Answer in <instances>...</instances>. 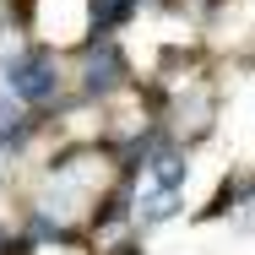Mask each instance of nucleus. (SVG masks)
<instances>
[{"label": "nucleus", "instance_id": "f257e3e1", "mask_svg": "<svg viewBox=\"0 0 255 255\" xmlns=\"http://www.w3.org/2000/svg\"><path fill=\"white\" fill-rule=\"evenodd\" d=\"M5 93H16V103H49L60 93V71H54V54L44 49H27L5 65Z\"/></svg>", "mask_w": 255, "mask_h": 255}, {"label": "nucleus", "instance_id": "39448f33", "mask_svg": "<svg viewBox=\"0 0 255 255\" xmlns=\"http://www.w3.org/2000/svg\"><path fill=\"white\" fill-rule=\"evenodd\" d=\"M0 250H5V228H0Z\"/></svg>", "mask_w": 255, "mask_h": 255}, {"label": "nucleus", "instance_id": "f03ea898", "mask_svg": "<svg viewBox=\"0 0 255 255\" xmlns=\"http://www.w3.org/2000/svg\"><path fill=\"white\" fill-rule=\"evenodd\" d=\"M120 82H125V54L114 49L109 38L93 44V49H87V65H82V87H87V93H114Z\"/></svg>", "mask_w": 255, "mask_h": 255}, {"label": "nucleus", "instance_id": "20e7f679", "mask_svg": "<svg viewBox=\"0 0 255 255\" xmlns=\"http://www.w3.org/2000/svg\"><path fill=\"white\" fill-rule=\"evenodd\" d=\"M130 11H136V0H93V27L109 33V27H120Z\"/></svg>", "mask_w": 255, "mask_h": 255}, {"label": "nucleus", "instance_id": "7ed1b4c3", "mask_svg": "<svg viewBox=\"0 0 255 255\" xmlns=\"http://www.w3.org/2000/svg\"><path fill=\"white\" fill-rule=\"evenodd\" d=\"M147 168H152V179H157V196H174V190L185 185V174H190V163L174 152V147H168V152H157Z\"/></svg>", "mask_w": 255, "mask_h": 255}]
</instances>
